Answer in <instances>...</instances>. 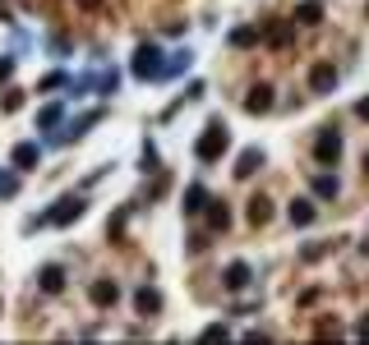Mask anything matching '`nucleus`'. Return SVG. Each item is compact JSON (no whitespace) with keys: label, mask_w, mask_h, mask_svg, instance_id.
Here are the masks:
<instances>
[{"label":"nucleus","mask_w":369,"mask_h":345,"mask_svg":"<svg viewBox=\"0 0 369 345\" xmlns=\"http://www.w3.org/2000/svg\"><path fill=\"white\" fill-rule=\"evenodd\" d=\"M97 87H102V97H111L115 87H120V78H115V74H102V78H97Z\"/></svg>","instance_id":"a878e982"},{"label":"nucleus","mask_w":369,"mask_h":345,"mask_svg":"<svg viewBox=\"0 0 369 345\" xmlns=\"http://www.w3.org/2000/svg\"><path fill=\"white\" fill-rule=\"evenodd\" d=\"M273 221V203L259 193V198H249V225H268Z\"/></svg>","instance_id":"f3484780"},{"label":"nucleus","mask_w":369,"mask_h":345,"mask_svg":"<svg viewBox=\"0 0 369 345\" xmlns=\"http://www.w3.org/2000/svg\"><path fill=\"white\" fill-rule=\"evenodd\" d=\"M134 309H139L143 318H148V313H157V309H162V294L152 290V285H139V294H134Z\"/></svg>","instance_id":"4468645a"},{"label":"nucleus","mask_w":369,"mask_h":345,"mask_svg":"<svg viewBox=\"0 0 369 345\" xmlns=\"http://www.w3.org/2000/svg\"><path fill=\"white\" fill-rule=\"evenodd\" d=\"M0 23H9V9H5V0H0Z\"/></svg>","instance_id":"2f4dec72"},{"label":"nucleus","mask_w":369,"mask_h":345,"mask_svg":"<svg viewBox=\"0 0 369 345\" xmlns=\"http://www.w3.org/2000/svg\"><path fill=\"white\" fill-rule=\"evenodd\" d=\"M203 341H227V327H222V322H212V327H203Z\"/></svg>","instance_id":"bb28decb"},{"label":"nucleus","mask_w":369,"mask_h":345,"mask_svg":"<svg viewBox=\"0 0 369 345\" xmlns=\"http://www.w3.org/2000/svg\"><path fill=\"white\" fill-rule=\"evenodd\" d=\"M61 115H65V111H61L56 102L42 106V111H37V129H56V124H61Z\"/></svg>","instance_id":"4be33fe9"},{"label":"nucleus","mask_w":369,"mask_h":345,"mask_svg":"<svg viewBox=\"0 0 369 345\" xmlns=\"http://www.w3.org/2000/svg\"><path fill=\"white\" fill-rule=\"evenodd\" d=\"M134 78H143V83H148V78H162V74H167V60H162V51H157V46H152V42H143L139 46V51H134Z\"/></svg>","instance_id":"7ed1b4c3"},{"label":"nucleus","mask_w":369,"mask_h":345,"mask_svg":"<svg viewBox=\"0 0 369 345\" xmlns=\"http://www.w3.org/2000/svg\"><path fill=\"white\" fill-rule=\"evenodd\" d=\"M286 216H291V225H314V216H318V207L309 203V198H296L286 207Z\"/></svg>","instance_id":"9d476101"},{"label":"nucleus","mask_w":369,"mask_h":345,"mask_svg":"<svg viewBox=\"0 0 369 345\" xmlns=\"http://www.w3.org/2000/svg\"><path fill=\"white\" fill-rule=\"evenodd\" d=\"M309 87H314V92H333V87H337V69L328 60H318L314 69H309Z\"/></svg>","instance_id":"423d86ee"},{"label":"nucleus","mask_w":369,"mask_h":345,"mask_svg":"<svg viewBox=\"0 0 369 345\" xmlns=\"http://www.w3.org/2000/svg\"><path fill=\"white\" fill-rule=\"evenodd\" d=\"M203 207H208V189H203V184H189V189H184V216H199Z\"/></svg>","instance_id":"dca6fc26"},{"label":"nucleus","mask_w":369,"mask_h":345,"mask_svg":"<svg viewBox=\"0 0 369 345\" xmlns=\"http://www.w3.org/2000/svg\"><path fill=\"white\" fill-rule=\"evenodd\" d=\"M19 106H24V92H19V87H9L5 102H0V111H19Z\"/></svg>","instance_id":"393cba45"},{"label":"nucleus","mask_w":369,"mask_h":345,"mask_svg":"<svg viewBox=\"0 0 369 345\" xmlns=\"http://www.w3.org/2000/svg\"><path fill=\"white\" fill-rule=\"evenodd\" d=\"M37 161H42V147L37 143H19L14 147V171H33Z\"/></svg>","instance_id":"9b49d317"},{"label":"nucleus","mask_w":369,"mask_h":345,"mask_svg":"<svg viewBox=\"0 0 369 345\" xmlns=\"http://www.w3.org/2000/svg\"><path fill=\"white\" fill-rule=\"evenodd\" d=\"M365 175H369V152H365Z\"/></svg>","instance_id":"72a5a7b5"},{"label":"nucleus","mask_w":369,"mask_h":345,"mask_svg":"<svg viewBox=\"0 0 369 345\" xmlns=\"http://www.w3.org/2000/svg\"><path fill=\"white\" fill-rule=\"evenodd\" d=\"M249 281H254V276H249V262H231L227 276H222V285H227V290H245Z\"/></svg>","instance_id":"f8f14e48"},{"label":"nucleus","mask_w":369,"mask_h":345,"mask_svg":"<svg viewBox=\"0 0 369 345\" xmlns=\"http://www.w3.org/2000/svg\"><path fill=\"white\" fill-rule=\"evenodd\" d=\"M355 115H360V120H369V97H365L360 106H355Z\"/></svg>","instance_id":"7c9ffc66"},{"label":"nucleus","mask_w":369,"mask_h":345,"mask_svg":"<svg viewBox=\"0 0 369 345\" xmlns=\"http://www.w3.org/2000/svg\"><path fill=\"white\" fill-rule=\"evenodd\" d=\"M264 42V28H236V33H231V46H240V51H245V46H259Z\"/></svg>","instance_id":"a211bd4d"},{"label":"nucleus","mask_w":369,"mask_h":345,"mask_svg":"<svg viewBox=\"0 0 369 345\" xmlns=\"http://www.w3.org/2000/svg\"><path fill=\"white\" fill-rule=\"evenodd\" d=\"M88 299L97 304V309H111V304L120 299V285H115V281H93L88 285Z\"/></svg>","instance_id":"0eeeda50"},{"label":"nucleus","mask_w":369,"mask_h":345,"mask_svg":"<svg viewBox=\"0 0 369 345\" xmlns=\"http://www.w3.org/2000/svg\"><path fill=\"white\" fill-rule=\"evenodd\" d=\"M79 9H88V14H97V9H102V0H79Z\"/></svg>","instance_id":"c756f323"},{"label":"nucleus","mask_w":369,"mask_h":345,"mask_svg":"<svg viewBox=\"0 0 369 345\" xmlns=\"http://www.w3.org/2000/svg\"><path fill=\"white\" fill-rule=\"evenodd\" d=\"M360 336H365V341H369V318H360Z\"/></svg>","instance_id":"473e14b6"},{"label":"nucleus","mask_w":369,"mask_h":345,"mask_svg":"<svg viewBox=\"0 0 369 345\" xmlns=\"http://www.w3.org/2000/svg\"><path fill=\"white\" fill-rule=\"evenodd\" d=\"M189 60H194V55H189V51H180V55H171V60H167V74H162V78H171V74H180V69H189Z\"/></svg>","instance_id":"5701e85b"},{"label":"nucleus","mask_w":369,"mask_h":345,"mask_svg":"<svg viewBox=\"0 0 369 345\" xmlns=\"http://www.w3.org/2000/svg\"><path fill=\"white\" fill-rule=\"evenodd\" d=\"M337 189H342V184H337V175H328V171L314 175V193H318V198H337Z\"/></svg>","instance_id":"6ab92c4d"},{"label":"nucleus","mask_w":369,"mask_h":345,"mask_svg":"<svg viewBox=\"0 0 369 345\" xmlns=\"http://www.w3.org/2000/svg\"><path fill=\"white\" fill-rule=\"evenodd\" d=\"M14 193H19V175L0 171V198H14Z\"/></svg>","instance_id":"b1692460"},{"label":"nucleus","mask_w":369,"mask_h":345,"mask_svg":"<svg viewBox=\"0 0 369 345\" xmlns=\"http://www.w3.org/2000/svg\"><path fill=\"white\" fill-rule=\"evenodd\" d=\"M37 285H42L46 294H61V290H65V267H56V262H51V267H42Z\"/></svg>","instance_id":"ddd939ff"},{"label":"nucleus","mask_w":369,"mask_h":345,"mask_svg":"<svg viewBox=\"0 0 369 345\" xmlns=\"http://www.w3.org/2000/svg\"><path fill=\"white\" fill-rule=\"evenodd\" d=\"M79 216H83V198H79V193H65V198L51 203V212H42L37 221H28V225H70V221H79Z\"/></svg>","instance_id":"f03ea898"},{"label":"nucleus","mask_w":369,"mask_h":345,"mask_svg":"<svg viewBox=\"0 0 369 345\" xmlns=\"http://www.w3.org/2000/svg\"><path fill=\"white\" fill-rule=\"evenodd\" d=\"M245 111L249 115H268V111H273V87L254 83V87H249V97H245Z\"/></svg>","instance_id":"39448f33"},{"label":"nucleus","mask_w":369,"mask_h":345,"mask_svg":"<svg viewBox=\"0 0 369 345\" xmlns=\"http://www.w3.org/2000/svg\"><path fill=\"white\" fill-rule=\"evenodd\" d=\"M9 74H14V55H0V83H9Z\"/></svg>","instance_id":"cd10ccee"},{"label":"nucleus","mask_w":369,"mask_h":345,"mask_svg":"<svg viewBox=\"0 0 369 345\" xmlns=\"http://www.w3.org/2000/svg\"><path fill=\"white\" fill-rule=\"evenodd\" d=\"M318 18H323V5H318V0H305V5H296V23H318Z\"/></svg>","instance_id":"aec40b11"},{"label":"nucleus","mask_w":369,"mask_h":345,"mask_svg":"<svg viewBox=\"0 0 369 345\" xmlns=\"http://www.w3.org/2000/svg\"><path fill=\"white\" fill-rule=\"evenodd\" d=\"M314 156H318V166H337V156H342V134L323 129L314 138Z\"/></svg>","instance_id":"20e7f679"},{"label":"nucleus","mask_w":369,"mask_h":345,"mask_svg":"<svg viewBox=\"0 0 369 345\" xmlns=\"http://www.w3.org/2000/svg\"><path fill=\"white\" fill-rule=\"evenodd\" d=\"M231 147V134H227V124L222 120H212L208 129L199 134V143H194V156H199V161H217L222 152H227Z\"/></svg>","instance_id":"f257e3e1"},{"label":"nucleus","mask_w":369,"mask_h":345,"mask_svg":"<svg viewBox=\"0 0 369 345\" xmlns=\"http://www.w3.org/2000/svg\"><path fill=\"white\" fill-rule=\"evenodd\" d=\"M259 166H264V152H259V147H245V152H240V161H236V175H240V180H249Z\"/></svg>","instance_id":"2eb2a0df"},{"label":"nucleus","mask_w":369,"mask_h":345,"mask_svg":"<svg viewBox=\"0 0 369 345\" xmlns=\"http://www.w3.org/2000/svg\"><path fill=\"white\" fill-rule=\"evenodd\" d=\"M259 28H264V42L277 46V51L291 46V37H296V23H259Z\"/></svg>","instance_id":"6e6552de"},{"label":"nucleus","mask_w":369,"mask_h":345,"mask_svg":"<svg viewBox=\"0 0 369 345\" xmlns=\"http://www.w3.org/2000/svg\"><path fill=\"white\" fill-rule=\"evenodd\" d=\"M227 225H231L227 203H208V230H227Z\"/></svg>","instance_id":"412c9836"},{"label":"nucleus","mask_w":369,"mask_h":345,"mask_svg":"<svg viewBox=\"0 0 369 345\" xmlns=\"http://www.w3.org/2000/svg\"><path fill=\"white\" fill-rule=\"evenodd\" d=\"M97 120H102V111H88V115H79V120H74V124H70V129H65V134H56V143H61V147H65V143H74V138H79L83 129H93Z\"/></svg>","instance_id":"1a4fd4ad"},{"label":"nucleus","mask_w":369,"mask_h":345,"mask_svg":"<svg viewBox=\"0 0 369 345\" xmlns=\"http://www.w3.org/2000/svg\"><path fill=\"white\" fill-rule=\"evenodd\" d=\"M61 83H65V74H46L42 78V92H51V87H61Z\"/></svg>","instance_id":"c85d7f7f"}]
</instances>
